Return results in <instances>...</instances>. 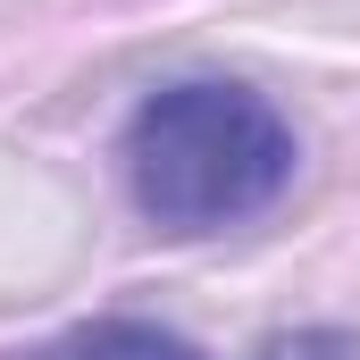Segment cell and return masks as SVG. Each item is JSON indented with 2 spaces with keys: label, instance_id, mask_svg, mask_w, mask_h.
<instances>
[{
  "label": "cell",
  "instance_id": "obj_1",
  "mask_svg": "<svg viewBox=\"0 0 360 360\" xmlns=\"http://www.w3.org/2000/svg\"><path fill=\"white\" fill-rule=\"evenodd\" d=\"M293 176V126L243 84H168L126 126V184L143 218L210 235L269 210Z\"/></svg>",
  "mask_w": 360,
  "mask_h": 360
},
{
  "label": "cell",
  "instance_id": "obj_2",
  "mask_svg": "<svg viewBox=\"0 0 360 360\" xmlns=\"http://www.w3.org/2000/svg\"><path fill=\"white\" fill-rule=\"evenodd\" d=\"M25 360H193L176 335H160V327H134V319H101V327H76V335H59V344H42V352Z\"/></svg>",
  "mask_w": 360,
  "mask_h": 360
},
{
  "label": "cell",
  "instance_id": "obj_3",
  "mask_svg": "<svg viewBox=\"0 0 360 360\" xmlns=\"http://www.w3.org/2000/svg\"><path fill=\"white\" fill-rule=\"evenodd\" d=\"M260 360H360V335H344V327H302V335H276Z\"/></svg>",
  "mask_w": 360,
  "mask_h": 360
}]
</instances>
